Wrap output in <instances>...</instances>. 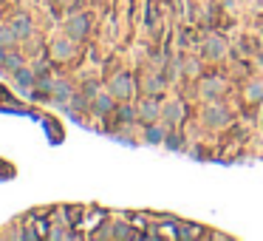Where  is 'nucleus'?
<instances>
[{"mask_svg": "<svg viewBox=\"0 0 263 241\" xmlns=\"http://www.w3.org/2000/svg\"><path fill=\"white\" fill-rule=\"evenodd\" d=\"M23 65V60H20V54H12V51L6 49V54H3V60H0V68H3V71H17V68Z\"/></svg>", "mask_w": 263, "mask_h": 241, "instance_id": "nucleus-8", "label": "nucleus"}, {"mask_svg": "<svg viewBox=\"0 0 263 241\" xmlns=\"http://www.w3.org/2000/svg\"><path fill=\"white\" fill-rule=\"evenodd\" d=\"M14 82H17V88H20V91H29V88L34 85V74H31L29 68H23V65H20L17 71H14Z\"/></svg>", "mask_w": 263, "mask_h": 241, "instance_id": "nucleus-6", "label": "nucleus"}, {"mask_svg": "<svg viewBox=\"0 0 263 241\" xmlns=\"http://www.w3.org/2000/svg\"><path fill=\"white\" fill-rule=\"evenodd\" d=\"M65 31H68V37H71V40H82L88 34V17H85V14L71 17V20H68V26H65Z\"/></svg>", "mask_w": 263, "mask_h": 241, "instance_id": "nucleus-2", "label": "nucleus"}, {"mask_svg": "<svg viewBox=\"0 0 263 241\" xmlns=\"http://www.w3.org/2000/svg\"><path fill=\"white\" fill-rule=\"evenodd\" d=\"M246 99H249V102H260L263 99V82H252V85L246 88Z\"/></svg>", "mask_w": 263, "mask_h": 241, "instance_id": "nucleus-15", "label": "nucleus"}, {"mask_svg": "<svg viewBox=\"0 0 263 241\" xmlns=\"http://www.w3.org/2000/svg\"><path fill=\"white\" fill-rule=\"evenodd\" d=\"M221 88H224V82H221L218 77H212V80H204V82H201V91L207 94V97H215V94H221Z\"/></svg>", "mask_w": 263, "mask_h": 241, "instance_id": "nucleus-13", "label": "nucleus"}, {"mask_svg": "<svg viewBox=\"0 0 263 241\" xmlns=\"http://www.w3.org/2000/svg\"><path fill=\"white\" fill-rule=\"evenodd\" d=\"M227 108L224 105H209L207 108V122L209 125H227Z\"/></svg>", "mask_w": 263, "mask_h": 241, "instance_id": "nucleus-5", "label": "nucleus"}, {"mask_svg": "<svg viewBox=\"0 0 263 241\" xmlns=\"http://www.w3.org/2000/svg\"><path fill=\"white\" fill-rule=\"evenodd\" d=\"M110 108H113V94H99L97 102H93V111L105 114V111H110Z\"/></svg>", "mask_w": 263, "mask_h": 241, "instance_id": "nucleus-11", "label": "nucleus"}, {"mask_svg": "<svg viewBox=\"0 0 263 241\" xmlns=\"http://www.w3.org/2000/svg\"><path fill=\"white\" fill-rule=\"evenodd\" d=\"M145 139L147 142H161V139H164V128H161V125H150V128L145 130Z\"/></svg>", "mask_w": 263, "mask_h": 241, "instance_id": "nucleus-14", "label": "nucleus"}, {"mask_svg": "<svg viewBox=\"0 0 263 241\" xmlns=\"http://www.w3.org/2000/svg\"><path fill=\"white\" fill-rule=\"evenodd\" d=\"M9 26H12V31L17 34V40H26L31 34V20L26 17V14H17V17H14Z\"/></svg>", "mask_w": 263, "mask_h": 241, "instance_id": "nucleus-3", "label": "nucleus"}, {"mask_svg": "<svg viewBox=\"0 0 263 241\" xmlns=\"http://www.w3.org/2000/svg\"><path fill=\"white\" fill-rule=\"evenodd\" d=\"M181 117H184V105H181V102H170V105H164V122L167 125L181 122Z\"/></svg>", "mask_w": 263, "mask_h": 241, "instance_id": "nucleus-7", "label": "nucleus"}, {"mask_svg": "<svg viewBox=\"0 0 263 241\" xmlns=\"http://www.w3.org/2000/svg\"><path fill=\"white\" fill-rule=\"evenodd\" d=\"M119 114H122V119H125V122H130V119L136 117V114H133V108H122Z\"/></svg>", "mask_w": 263, "mask_h": 241, "instance_id": "nucleus-19", "label": "nucleus"}, {"mask_svg": "<svg viewBox=\"0 0 263 241\" xmlns=\"http://www.w3.org/2000/svg\"><path fill=\"white\" fill-rule=\"evenodd\" d=\"M110 94L119 99H128L130 94H133V80H130V74H116L113 80H110Z\"/></svg>", "mask_w": 263, "mask_h": 241, "instance_id": "nucleus-1", "label": "nucleus"}, {"mask_svg": "<svg viewBox=\"0 0 263 241\" xmlns=\"http://www.w3.org/2000/svg\"><path fill=\"white\" fill-rule=\"evenodd\" d=\"M17 43V34L12 31V26H0V49H12Z\"/></svg>", "mask_w": 263, "mask_h": 241, "instance_id": "nucleus-10", "label": "nucleus"}, {"mask_svg": "<svg viewBox=\"0 0 263 241\" xmlns=\"http://www.w3.org/2000/svg\"><path fill=\"white\" fill-rule=\"evenodd\" d=\"M207 54L209 57H221V54H224V40H221V37L209 40V43H207Z\"/></svg>", "mask_w": 263, "mask_h": 241, "instance_id": "nucleus-16", "label": "nucleus"}, {"mask_svg": "<svg viewBox=\"0 0 263 241\" xmlns=\"http://www.w3.org/2000/svg\"><path fill=\"white\" fill-rule=\"evenodd\" d=\"M159 114H161V105L156 102V99H145V102L139 105V117H141V119H147V122H153Z\"/></svg>", "mask_w": 263, "mask_h": 241, "instance_id": "nucleus-4", "label": "nucleus"}, {"mask_svg": "<svg viewBox=\"0 0 263 241\" xmlns=\"http://www.w3.org/2000/svg\"><path fill=\"white\" fill-rule=\"evenodd\" d=\"M161 88H164V77L156 74V77H150V80H147V91H150V94H159Z\"/></svg>", "mask_w": 263, "mask_h": 241, "instance_id": "nucleus-17", "label": "nucleus"}, {"mask_svg": "<svg viewBox=\"0 0 263 241\" xmlns=\"http://www.w3.org/2000/svg\"><path fill=\"white\" fill-rule=\"evenodd\" d=\"M110 235H116V238H133V233L128 230V224H116V230H110Z\"/></svg>", "mask_w": 263, "mask_h": 241, "instance_id": "nucleus-18", "label": "nucleus"}, {"mask_svg": "<svg viewBox=\"0 0 263 241\" xmlns=\"http://www.w3.org/2000/svg\"><path fill=\"white\" fill-rule=\"evenodd\" d=\"M49 88L54 91L57 102H68V99H71V85H68V82H51Z\"/></svg>", "mask_w": 263, "mask_h": 241, "instance_id": "nucleus-9", "label": "nucleus"}, {"mask_svg": "<svg viewBox=\"0 0 263 241\" xmlns=\"http://www.w3.org/2000/svg\"><path fill=\"white\" fill-rule=\"evenodd\" d=\"M74 54V46H71V40H57L54 43V57H60V60H65V57H71Z\"/></svg>", "mask_w": 263, "mask_h": 241, "instance_id": "nucleus-12", "label": "nucleus"}]
</instances>
